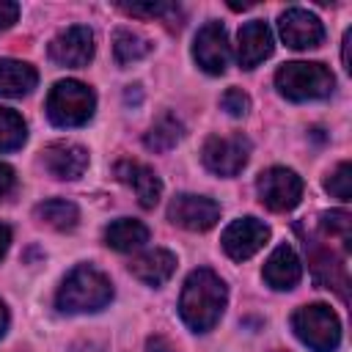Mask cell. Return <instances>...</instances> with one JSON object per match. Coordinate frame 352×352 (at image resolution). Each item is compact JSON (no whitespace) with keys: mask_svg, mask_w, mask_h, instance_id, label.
Wrapping results in <instances>:
<instances>
[{"mask_svg":"<svg viewBox=\"0 0 352 352\" xmlns=\"http://www.w3.org/2000/svg\"><path fill=\"white\" fill-rule=\"evenodd\" d=\"M319 236L327 242H338L341 250H349L352 242V217L344 209H333V212H322L319 214Z\"/></svg>","mask_w":352,"mask_h":352,"instance_id":"cell-24","label":"cell"},{"mask_svg":"<svg viewBox=\"0 0 352 352\" xmlns=\"http://www.w3.org/2000/svg\"><path fill=\"white\" fill-rule=\"evenodd\" d=\"M148 52H151V41L146 36H140V33H135L129 28H118L116 30V36H113V55H116V60L121 66L135 63V60L146 58Z\"/></svg>","mask_w":352,"mask_h":352,"instance_id":"cell-23","label":"cell"},{"mask_svg":"<svg viewBox=\"0 0 352 352\" xmlns=\"http://www.w3.org/2000/svg\"><path fill=\"white\" fill-rule=\"evenodd\" d=\"M104 242L118 253H129V250H138L148 242V228L140 220L121 217L104 228Z\"/></svg>","mask_w":352,"mask_h":352,"instance_id":"cell-20","label":"cell"},{"mask_svg":"<svg viewBox=\"0 0 352 352\" xmlns=\"http://www.w3.org/2000/svg\"><path fill=\"white\" fill-rule=\"evenodd\" d=\"M182 132H184L182 121H179L173 113H165V116H160V118L151 124V129L146 132L143 143H146L148 151H170V148L182 140Z\"/></svg>","mask_w":352,"mask_h":352,"instance_id":"cell-22","label":"cell"},{"mask_svg":"<svg viewBox=\"0 0 352 352\" xmlns=\"http://www.w3.org/2000/svg\"><path fill=\"white\" fill-rule=\"evenodd\" d=\"M231 8L234 11H245V8H250V3H231Z\"/></svg>","mask_w":352,"mask_h":352,"instance_id":"cell-36","label":"cell"},{"mask_svg":"<svg viewBox=\"0 0 352 352\" xmlns=\"http://www.w3.org/2000/svg\"><path fill=\"white\" fill-rule=\"evenodd\" d=\"M220 104H223V110H226L228 116H234V118H239V116H245V113L250 110V99H248V94H245L242 88H228V91L223 94Z\"/></svg>","mask_w":352,"mask_h":352,"instance_id":"cell-28","label":"cell"},{"mask_svg":"<svg viewBox=\"0 0 352 352\" xmlns=\"http://www.w3.org/2000/svg\"><path fill=\"white\" fill-rule=\"evenodd\" d=\"M110 300H113V283H110V278L102 270L91 267V264L74 267L63 278V283H60V289L55 294V305L63 314L102 311Z\"/></svg>","mask_w":352,"mask_h":352,"instance_id":"cell-2","label":"cell"},{"mask_svg":"<svg viewBox=\"0 0 352 352\" xmlns=\"http://www.w3.org/2000/svg\"><path fill=\"white\" fill-rule=\"evenodd\" d=\"M256 190H258V198L267 209L272 212H289L300 204V195H302V179L289 170V168H267L261 170L258 182H256Z\"/></svg>","mask_w":352,"mask_h":352,"instance_id":"cell-8","label":"cell"},{"mask_svg":"<svg viewBox=\"0 0 352 352\" xmlns=\"http://www.w3.org/2000/svg\"><path fill=\"white\" fill-rule=\"evenodd\" d=\"M261 275H264V280H267L272 289L289 292V289H294V286L300 283V278H302V264H300L297 253H294L289 245H278V248L270 253V258H267Z\"/></svg>","mask_w":352,"mask_h":352,"instance_id":"cell-17","label":"cell"},{"mask_svg":"<svg viewBox=\"0 0 352 352\" xmlns=\"http://www.w3.org/2000/svg\"><path fill=\"white\" fill-rule=\"evenodd\" d=\"M292 330L314 352H336L341 344V322L324 302L297 308L292 314Z\"/></svg>","mask_w":352,"mask_h":352,"instance_id":"cell-4","label":"cell"},{"mask_svg":"<svg viewBox=\"0 0 352 352\" xmlns=\"http://www.w3.org/2000/svg\"><path fill=\"white\" fill-rule=\"evenodd\" d=\"M168 220L187 231H209L220 220V204L204 195L182 192L168 204Z\"/></svg>","mask_w":352,"mask_h":352,"instance_id":"cell-9","label":"cell"},{"mask_svg":"<svg viewBox=\"0 0 352 352\" xmlns=\"http://www.w3.org/2000/svg\"><path fill=\"white\" fill-rule=\"evenodd\" d=\"M6 327H8V311H6V305L0 302V336L6 333Z\"/></svg>","mask_w":352,"mask_h":352,"instance_id":"cell-34","label":"cell"},{"mask_svg":"<svg viewBox=\"0 0 352 352\" xmlns=\"http://www.w3.org/2000/svg\"><path fill=\"white\" fill-rule=\"evenodd\" d=\"M118 8L126 11V14H132V16H151V19L176 11L173 3H121Z\"/></svg>","mask_w":352,"mask_h":352,"instance_id":"cell-27","label":"cell"},{"mask_svg":"<svg viewBox=\"0 0 352 352\" xmlns=\"http://www.w3.org/2000/svg\"><path fill=\"white\" fill-rule=\"evenodd\" d=\"M116 179L135 190L138 204L143 209H154L157 206V201L162 195V182L148 165L132 162V160H121V162H116Z\"/></svg>","mask_w":352,"mask_h":352,"instance_id":"cell-16","label":"cell"},{"mask_svg":"<svg viewBox=\"0 0 352 352\" xmlns=\"http://www.w3.org/2000/svg\"><path fill=\"white\" fill-rule=\"evenodd\" d=\"M38 74L30 63L0 58V96H25L36 88Z\"/></svg>","mask_w":352,"mask_h":352,"instance_id":"cell-19","label":"cell"},{"mask_svg":"<svg viewBox=\"0 0 352 352\" xmlns=\"http://www.w3.org/2000/svg\"><path fill=\"white\" fill-rule=\"evenodd\" d=\"M173 270H176V256L162 248L146 250L138 258H132V264H129V272L138 280H143L146 286H162L173 275Z\"/></svg>","mask_w":352,"mask_h":352,"instance_id":"cell-18","label":"cell"},{"mask_svg":"<svg viewBox=\"0 0 352 352\" xmlns=\"http://www.w3.org/2000/svg\"><path fill=\"white\" fill-rule=\"evenodd\" d=\"M275 85L278 91L292 99V102H305V99H322L333 94L336 77L324 63H308V60H292L283 63L275 72Z\"/></svg>","mask_w":352,"mask_h":352,"instance_id":"cell-3","label":"cell"},{"mask_svg":"<svg viewBox=\"0 0 352 352\" xmlns=\"http://www.w3.org/2000/svg\"><path fill=\"white\" fill-rule=\"evenodd\" d=\"M8 242H11V228H8V226H0V258H3L6 250H8Z\"/></svg>","mask_w":352,"mask_h":352,"instance_id":"cell-32","label":"cell"},{"mask_svg":"<svg viewBox=\"0 0 352 352\" xmlns=\"http://www.w3.org/2000/svg\"><path fill=\"white\" fill-rule=\"evenodd\" d=\"M140 102V91H138V85H129V91H126V102Z\"/></svg>","mask_w":352,"mask_h":352,"instance_id":"cell-35","label":"cell"},{"mask_svg":"<svg viewBox=\"0 0 352 352\" xmlns=\"http://www.w3.org/2000/svg\"><path fill=\"white\" fill-rule=\"evenodd\" d=\"M305 250H308V264L311 272L316 278V283H322L324 289L338 292V297L346 302L349 300V275H346V264H344V253H336L333 245L327 239H305Z\"/></svg>","mask_w":352,"mask_h":352,"instance_id":"cell-7","label":"cell"},{"mask_svg":"<svg viewBox=\"0 0 352 352\" xmlns=\"http://www.w3.org/2000/svg\"><path fill=\"white\" fill-rule=\"evenodd\" d=\"M267 239H270V228L258 217H239L223 231L220 242H223V250L234 261H245V258L256 256Z\"/></svg>","mask_w":352,"mask_h":352,"instance_id":"cell-11","label":"cell"},{"mask_svg":"<svg viewBox=\"0 0 352 352\" xmlns=\"http://www.w3.org/2000/svg\"><path fill=\"white\" fill-rule=\"evenodd\" d=\"M250 157V140L236 132V135H212L206 138L204 148H201V160L206 165V170H212L214 176H236Z\"/></svg>","mask_w":352,"mask_h":352,"instance_id":"cell-6","label":"cell"},{"mask_svg":"<svg viewBox=\"0 0 352 352\" xmlns=\"http://www.w3.org/2000/svg\"><path fill=\"white\" fill-rule=\"evenodd\" d=\"M96 107L91 85L80 80H60L47 96V116L55 126H82Z\"/></svg>","mask_w":352,"mask_h":352,"instance_id":"cell-5","label":"cell"},{"mask_svg":"<svg viewBox=\"0 0 352 352\" xmlns=\"http://www.w3.org/2000/svg\"><path fill=\"white\" fill-rule=\"evenodd\" d=\"M11 190H14V170L6 162H0V198H6Z\"/></svg>","mask_w":352,"mask_h":352,"instance_id":"cell-30","label":"cell"},{"mask_svg":"<svg viewBox=\"0 0 352 352\" xmlns=\"http://www.w3.org/2000/svg\"><path fill=\"white\" fill-rule=\"evenodd\" d=\"M50 58L58 66H69V69L88 66V60L94 58V33H91V28L72 25V28L60 30L50 41Z\"/></svg>","mask_w":352,"mask_h":352,"instance_id":"cell-10","label":"cell"},{"mask_svg":"<svg viewBox=\"0 0 352 352\" xmlns=\"http://www.w3.org/2000/svg\"><path fill=\"white\" fill-rule=\"evenodd\" d=\"M25 138H28V126H25L22 116L11 107H0V154L19 148L25 143Z\"/></svg>","mask_w":352,"mask_h":352,"instance_id":"cell-25","label":"cell"},{"mask_svg":"<svg viewBox=\"0 0 352 352\" xmlns=\"http://www.w3.org/2000/svg\"><path fill=\"white\" fill-rule=\"evenodd\" d=\"M324 190L336 195L338 201H349L352 198V165L338 162V168L324 179Z\"/></svg>","mask_w":352,"mask_h":352,"instance_id":"cell-26","label":"cell"},{"mask_svg":"<svg viewBox=\"0 0 352 352\" xmlns=\"http://www.w3.org/2000/svg\"><path fill=\"white\" fill-rule=\"evenodd\" d=\"M44 168L55 179H80L88 168V151L69 140H55L44 148Z\"/></svg>","mask_w":352,"mask_h":352,"instance_id":"cell-15","label":"cell"},{"mask_svg":"<svg viewBox=\"0 0 352 352\" xmlns=\"http://www.w3.org/2000/svg\"><path fill=\"white\" fill-rule=\"evenodd\" d=\"M33 214H36L38 223H44V226H50V228H55V231H72V228L77 226V220H80L77 204L63 201V198H52V201L38 204V206L33 209Z\"/></svg>","mask_w":352,"mask_h":352,"instance_id":"cell-21","label":"cell"},{"mask_svg":"<svg viewBox=\"0 0 352 352\" xmlns=\"http://www.w3.org/2000/svg\"><path fill=\"white\" fill-rule=\"evenodd\" d=\"M226 300H228V289L223 278L201 267V270H192L184 280V289L179 297V314L190 330L206 333L220 322Z\"/></svg>","mask_w":352,"mask_h":352,"instance_id":"cell-1","label":"cell"},{"mask_svg":"<svg viewBox=\"0 0 352 352\" xmlns=\"http://www.w3.org/2000/svg\"><path fill=\"white\" fill-rule=\"evenodd\" d=\"M278 30H280V38L286 41V47H292V50H314L324 38V28H322L319 16L305 8H286L278 19Z\"/></svg>","mask_w":352,"mask_h":352,"instance_id":"cell-12","label":"cell"},{"mask_svg":"<svg viewBox=\"0 0 352 352\" xmlns=\"http://www.w3.org/2000/svg\"><path fill=\"white\" fill-rule=\"evenodd\" d=\"M146 352H173V346H170V341H168V338H162V336H154V338H148V344H146Z\"/></svg>","mask_w":352,"mask_h":352,"instance_id":"cell-31","label":"cell"},{"mask_svg":"<svg viewBox=\"0 0 352 352\" xmlns=\"http://www.w3.org/2000/svg\"><path fill=\"white\" fill-rule=\"evenodd\" d=\"M16 16H19V6L11 0H0V30L11 28L16 22Z\"/></svg>","mask_w":352,"mask_h":352,"instance_id":"cell-29","label":"cell"},{"mask_svg":"<svg viewBox=\"0 0 352 352\" xmlns=\"http://www.w3.org/2000/svg\"><path fill=\"white\" fill-rule=\"evenodd\" d=\"M349 41H352V33L346 30V36H344V69L349 72L352 66H349Z\"/></svg>","mask_w":352,"mask_h":352,"instance_id":"cell-33","label":"cell"},{"mask_svg":"<svg viewBox=\"0 0 352 352\" xmlns=\"http://www.w3.org/2000/svg\"><path fill=\"white\" fill-rule=\"evenodd\" d=\"M272 30L267 28V22L253 19L248 25L239 28L236 36V60L242 69H256L261 60H267L272 55Z\"/></svg>","mask_w":352,"mask_h":352,"instance_id":"cell-14","label":"cell"},{"mask_svg":"<svg viewBox=\"0 0 352 352\" xmlns=\"http://www.w3.org/2000/svg\"><path fill=\"white\" fill-rule=\"evenodd\" d=\"M192 58L206 74H223L228 66V36L220 22H206L195 33Z\"/></svg>","mask_w":352,"mask_h":352,"instance_id":"cell-13","label":"cell"}]
</instances>
